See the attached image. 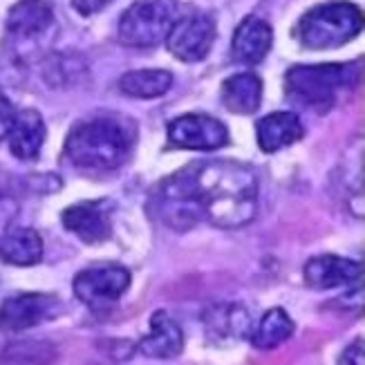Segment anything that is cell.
<instances>
[{
  "label": "cell",
  "mask_w": 365,
  "mask_h": 365,
  "mask_svg": "<svg viewBox=\"0 0 365 365\" xmlns=\"http://www.w3.org/2000/svg\"><path fill=\"white\" fill-rule=\"evenodd\" d=\"M260 182L249 166L233 160L193 162L173 173L155 193V206L166 227L193 229L206 220L220 229H240L258 213Z\"/></svg>",
  "instance_id": "cell-1"
},
{
  "label": "cell",
  "mask_w": 365,
  "mask_h": 365,
  "mask_svg": "<svg viewBox=\"0 0 365 365\" xmlns=\"http://www.w3.org/2000/svg\"><path fill=\"white\" fill-rule=\"evenodd\" d=\"M135 146V130L115 117H94L74 125L68 141V160L88 170H115L128 162Z\"/></svg>",
  "instance_id": "cell-2"
},
{
  "label": "cell",
  "mask_w": 365,
  "mask_h": 365,
  "mask_svg": "<svg viewBox=\"0 0 365 365\" xmlns=\"http://www.w3.org/2000/svg\"><path fill=\"white\" fill-rule=\"evenodd\" d=\"M363 29V14L352 3H325L303 14L296 38L307 50H331L350 43Z\"/></svg>",
  "instance_id": "cell-3"
},
{
  "label": "cell",
  "mask_w": 365,
  "mask_h": 365,
  "mask_svg": "<svg viewBox=\"0 0 365 365\" xmlns=\"http://www.w3.org/2000/svg\"><path fill=\"white\" fill-rule=\"evenodd\" d=\"M350 66H296L284 76V92L292 103L325 113L334 106L339 92L350 86Z\"/></svg>",
  "instance_id": "cell-4"
},
{
  "label": "cell",
  "mask_w": 365,
  "mask_h": 365,
  "mask_svg": "<svg viewBox=\"0 0 365 365\" xmlns=\"http://www.w3.org/2000/svg\"><path fill=\"white\" fill-rule=\"evenodd\" d=\"M173 23L175 5L170 0H137L123 11L117 36L125 47H153L166 38Z\"/></svg>",
  "instance_id": "cell-5"
},
{
  "label": "cell",
  "mask_w": 365,
  "mask_h": 365,
  "mask_svg": "<svg viewBox=\"0 0 365 365\" xmlns=\"http://www.w3.org/2000/svg\"><path fill=\"white\" fill-rule=\"evenodd\" d=\"M130 287V274L128 269L119 264H101L83 269L74 278V294L83 305L92 309H103L125 294Z\"/></svg>",
  "instance_id": "cell-6"
},
{
  "label": "cell",
  "mask_w": 365,
  "mask_h": 365,
  "mask_svg": "<svg viewBox=\"0 0 365 365\" xmlns=\"http://www.w3.org/2000/svg\"><path fill=\"white\" fill-rule=\"evenodd\" d=\"M215 43V23L209 14H190L170 25L166 34L168 52L184 61L197 63L211 52Z\"/></svg>",
  "instance_id": "cell-7"
},
{
  "label": "cell",
  "mask_w": 365,
  "mask_h": 365,
  "mask_svg": "<svg viewBox=\"0 0 365 365\" xmlns=\"http://www.w3.org/2000/svg\"><path fill=\"white\" fill-rule=\"evenodd\" d=\"M63 314V303L52 294H19L0 305V329L23 331L54 321Z\"/></svg>",
  "instance_id": "cell-8"
},
{
  "label": "cell",
  "mask_w": 365,
  "mask_h": 365,
  "mask_svg": "<svg viewBox=\"0 0 365 365\" xmlns=\"http://www.w3.org/2000/svg\"><path fill=\"white\" fill-rule=\"evenodd\" d=\"M168 141L184 150H217L229 144V130L215 117L184 115L168 123Z\"/></svg>",
  "instance_id": "cell-9"
},
{
  "label": "cell",
  "mask_w": 365,
  "mask_h": 365,
  "mask_svg": "<svg viewBox=\"0 0 365 365\" xmlns=\"http://www.w3.org/2000/svg\"><path fill=\"white\" fill-rule=\"evenodd\" d=\"M63 227L86 245L106 242L113 235V222L106 202H78L61 215Z\"/></svg>",
  "instance_id": "cell-10"
},
{
  "label": "cell",
  "mask_w": 365,
  "mask_h": 365,
  "mask_svg": "<svg viewBox=\"0 0 365 365\" xmlns=\"http://www.w3.org/2000/svg\"><path fill=\"white\" fill-rule=\"evenodd\" d=\"M305 282L312 289H339L350 287L363 276V267L356 260L341 256H316L305 264Z\"/></svg>",
  "instance_id": "cell-11"
},
{
  "label": "cell",
  "mask_w": 365,
  "mask_h": 365,
  "mask_svg": "<svg viewBox=\"0 0 365 365\" xmlns=\"http://www.w3.org/2000/svg\"><path fill=\"white\" fill-rule=\"evenodd\" d=\"M274 43V31L260 16H247V19L237 25L233 43H231V56L240 66H256L260 63Z\"/></svg>",
  "instance_id": "cell-12"
},
{
  "label": "cell",
  "mask_w": 365,
  "mask_h": 365,
  "mask_svg": "<svg viewBox=\"0 0 365 365\" xmlns=\"http://www.w3.org/2000/svg\"><path fill=\"white\" fill-rule=\"evenodd\" d=\"M184 334L178 321L164 309L150 316V331L141 339L139 350L150 359H173L182 352Z\"/></svg>",
  "instance_id": "cell-13"
},
{
  "label": "cell",
  "mask_w": 365,
  "mask_h": 365,
  "mask_svg": "<svg viewBox=\"0 0 365 365\" xmlns=\"http://www.w3.org/2000/svg\"><path fill=\"white\" fill-rule=\"evenodd\" d=\"M9 141V150L16 160L29 162L38 157L45 141V121L36 110H21L14 115L11 128L5 137Z\"/></svg>",
  "instance_id": "cell-14"
},
{
  "label": "cell",
  "mask_w": 365,
  "mask_h": 365,
  "mask_svg": "<svg viewBox=\"0 0 365 365\" xmlns=\"http://www.w3.org/2000/svg\"><path fill=\"white\" fill-rule=\"evenodd\" d=\"M305 128L294 113H272L258 121L256 139L264 153H278L303 137Z\"/></svg>",
  "instance_id": "cell-15"
},
{
  "label": "cell",
  "mask_w": 365,
  "mask_h": 365,
  "mask_svg": "<svg viewBox=\"0 0 365 365\" xmlns=\"http://www.w3.org/2000/svg\"><path fill=\"white\" fill-rule=\"evenodd\" d=\"M54 14L45 0H19L7 14V31L16 38H34L52 25Z\"/></svg>",
  "instance_id": "cell-16"
},
{
  "label": "cell",
  "mask_w": 365,
  "mask_h": 365,
  "mask_svg": "<svg viewBox=\"0 0 365 365\" xmlns=\"http://www.w3.org/2000/svg\"><path fill=\"white\" fill-rule=\"evenodd\" d=\"M222 103L233 115H253L262 103V81L253 72L229 76L222 83Z\"/></svg>",
  "instance_id": "cell-17"
},
{
  "label": "cell",
  "mask_w": 365,
  "mask_h": 365,
  "mask_svg": "<svg viewBox=\"0 0 365 365\" xmlns=\"http://www.w3.org/2000/svg\"><path fill=\"white\" fill-rule=\"evenodd\" d=\"M43 258V240L34 229H14L0 235V260L16 267H31Z\"/></svg>",
  "instance_id": "cell-18"
},
{
  "label": "cell",
  "mask_w": 365,
  "mask_h": 365,
  "mask_svg": "<svg viewBox=\"0 0 365 365\" xmlns=\"http://www.w3.org/2000/svg\"><path fill=\"white\" fill-rule=\"evenodd\" d=\"M173 88V74L166 70H135L119 78V90L133 99H157Z\"/></svg>",
  "instance_id": "cell-19"
},
{
  "label": "cell",
  "mask_w": 365,
  "mask_h": 365,
  "mask_svg": "<svg viewBox=\"0 0 365 365\" xmlns=\"http://www.w3.org/2000/svg\"><path fill=\"white\" fill-rule=\"evenodd\" d=\"M294 329H296L294 321L289 319L287 312L280 309V307L269 309L262 316L258 327L253 329L251 343H253V347H258V350H274V347H278L287 339H292Z\"/></svg>",
  "instance_id": "cell-20"
},
{
  "label": "cell",
  "mask_w": 365,
  "mask_h": 365,
  "mask_svg": "<svg viewBox=\"0 0 365 365\" xmlns=\"http://www.w3.org/2000/svg\"><path fill=\"white\" fill-rule=\"evenodd\" d=\"M14 115H16L14 106L9 103V99L5 97V94L0 92V139L7 137V133L11 128V121H14Z\"/></svg>",
  "instance_id": "cell-21"
},
{
  "label": "cell",
  "mask_w": 365,
  "mask_h": 365,
  "mask_svg": "<svg viewBox=\"0 0 365 365\" xmlns=\"http://www.w3.org/2000/svg\"><path fill=\"white\" fill-rule=\"evenodd\" d=\"M74 3V9L83 16H90V14H97L101 11L108 3H113V0H72Z\"/></svg>",
  "instance_id": "cell-22"
},
{
  "label": "cell",
  "mask_w": 365,
  "mask_h": 365,
  "mask_svg": "<svg viewBox=\"0 0 365 365\" xmlns=\"http://www.w3.org/2000/svg\"><path fill=\"white\" fill-rule=\"evenodd\" d=\"M363 343L361 341H356L352 347H347V350H345V354L339 359L341 363H347V361H350V363H356V365H363V347H361Z\"/></svg>",
  "instance_id": "cell-23"
}]
</instances>
